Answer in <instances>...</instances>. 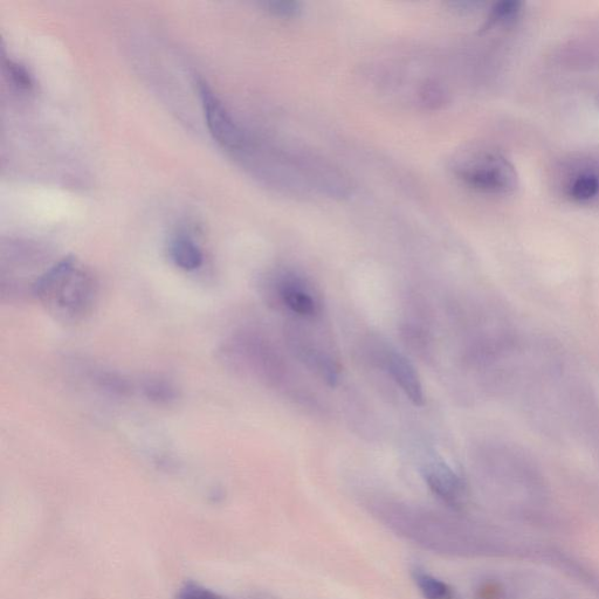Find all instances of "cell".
Instances as JSON below:
<instances>
[{"mask_svg":"<svg viewBox=\"0 0 599 599\" xmlns=\"http://www.w3.org/2000/svg\"><path fill=\"white\" fill-rule=\"evenodd\" d=\"M32 292L59 319L78 321L92 312L98 286L75 258L67 257L41 275Z\"/></svg>","mask_w":599,"mask_h":599,"instance_id":"1","label":"cell"},{"mask_svg":"<svg viewBox=\"0 0 599 599\" xmlns=\"http://www.w3.org/2000/svg\"><path fill=\"white\" fill-rule=\"evenodd\" d=\"M451 168L467 187L485 194H511L518 184L513 165L497 150H465L454 157Z\"/></svg>","mask_w":599,"mask_h":599,"instance_id":"2","label":"cell"},{"mask_svg":"<svg viewBox=\"0 0 599 599\" xmlns=\"http://www.w3.org/2000/svg\"><path fill=\"white\" fill-rule=\"evenodd\" d=\"M272 296L296 320L315 321L322 314V301L318 292L304 275L294 271H281L272 281Z\"/></svg>","mask_w":599,"mask_h":599,"instance_id":"3","label":"cell"},{"mask_svg":"<svg viewBox=\"0 0 599 599\" xmlns=\"http://www.w3.org/2000/svg\"><path fill=\"white\" fill-rule=\"evenodd\" d=\"M309 333L311 332H308V329L300 325L289 326L286 332L288 347L307 369L330 387H335L340 381V364L334 355Z\"/></svg>","mask_w":599,"mask_h":599,"instance_id":"4","label":"cell"},{"mask_svg":"<svg viewBox=\"0 0 599 599\" xmlns=\"http://www.w3.org/2000/svg\"><path fill=\"white\" fill-rule=\"evenodd\" d=\"M198 93L202 101L206 126L213 140L226 150L243 153L249 143L224 103L204 81L198 82Z\"/></svg>","mask_w":599,"mask_h":599,"instance_id":"5","label":"cell"},{"mask_svg":"<svg viewBox=\"0 0 599 599\" xmlns=\"http://www.w3.org/2000/svg\"><path fill=\"white\" fill-rule=\"evenodd\" d=\"M422 477L430 491L444 505L457 511L466 499V487L456 471L442 458L426 460L421 468Z\"/></svg>","mask_w":599,"mask_h":599,"instance_id":"6","label":"cell"},{"mask_svg":"<svg viewBox=\"0 0 599 599\" xmlns=\"http://www.w3.org/2000/svg\"><path fill=\"white\" fill-rule=\"evenodd\" d=\"M380 362L410 401L418 406L424 404L425 395L421 377L413 364L402 353L390 346L380 347Z\"/></svg>","mask_w":599,"mask_h":599,"instance_id":"7","label":"cell"},{"mask_svg":"<svg viewBox=\"0 0 599 599\" xmlns=\"http://www.w3.org/2000/svg\"><path fill=\"white\" fill-rule=\"evenodd\" d=\"M170 257L174 264L184 271H196L203 265L204 256L195 240L185 234H178L170 243Z\"/></svg>","mask_w":599,"mask_h":599,"instance_id":"8","label":"cell"},{"mask_svg":"<svg viewBox=\"0 0 599 599\" xmlns=\"http://www.w3.org/2000/svg\"><path fill=\"white\" fill-rule=\"evenodd\" d=\"M411 577L419 594L424 599H456V591L449 583L440 580V578L421 566H415L411 569Z\"/></svg>","mask_w":599,"mask_h":599,"instance_id":"9","label":"cell"},{"mask_svg":"<svg viewBox=\"0 0 599 599\" xmlns=\"http://www.w3.org/2000/svg\"><path fill=\"white\" fill-rule=\"evenodd\" d=\"M599 194V177L592 172L578 175L569 188V195L577 202H588Z\"/></svg>","mask_w":599,"mask_h":599,"instance_id":"10","label":"cell"},{"mask_svg":"<svg viewBox=\"0 0 599 599\" xmlns=\"http://www.w3.org/2000/svg\"><path fill=\"white\" fill-rule=\"evenodd\" d=\"M522 8V3L518 0H508V2H500L494 5L490 16H488L485 29H491L492 26L507 24L519 16Z\"/></svg>","mask_w":599,"mask_h":599,"instance_id":"11","label":"cell"},{"mask_svg":"<svg viewBox=\"0 0 599 599\" xmlns=\"http://www.w3.org/2000/svg\"><path fill=\"white\" fill-rule=\"evenodd\" d=\"M176 599H224V597L201 584L189 582L178 590Z\"/></svg>","mask_w":599,"mask_h":599,"instance_id":"12","label":"cell"},{"mask_svg":"<svg viewBox=\"0 0 599 599\" xmlns=\"http://www.w3.org/2000/svg\"><path fill=\"white\" fill-rule=\"evenodd\" d=\"M265 8L272 15L280 18H296L300 16L302 11L301 4L298 2H267L264 3Z\"/></svg>","mask_w":599,"mask_h":599,"instance_id":"13","label":"cell"},{"mask_svg":"<svg viewBox=\"0 0 599 599\" xmlns=\"http://www.w3.org/2000/svg\"><path fill=\"white\" fill-rule=\"evenodd\" d=\"M144 391L149 398L155 399L157 402H169L175 397V390L167 383L160 381H148L144 385Z\"/></svg>","mask_w":599,"mask_h":599,"instance_id":"14","label":"cell"},{"mask_svg":"<svg viewBox=\"0 0 599 599\" xmlns=\"http://www.w3.org/2000/svg\"><path fill=\"white\" fill-rule=\"evenodd\" d=\"M6 68L15 84L20 89H30L33 85L32 77L23 65L16 63V61H6Z\"/></svg>","mask_w":599,"mask_h":599,"instance_id":"15","label":"cell"}]
</instances>
